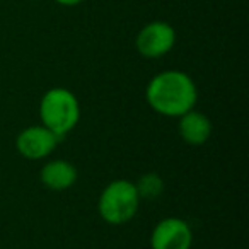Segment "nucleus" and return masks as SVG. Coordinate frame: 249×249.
I'll list each match as a JSON object with an SVG mask.
<instances>
[{
    "instance_id": "nucleus-1",
    "label": "nucleus",
    "mask_w": 249,
    "mask_h": 249,
    "mask_svg": "<svg viewBox=\"0 0 249 249\" xmlns=\"http://www.w3.org/2000/svg\"><path fill=\"white\" fill-rule=\"evenodd\" d=\"M145 99L156 113L169 118H179L195 109L198 89L195 80L181 70H164L147 84Z\"/></svg>"
},
{
    "instance_id": "nucleus-2",
    "label": "nucleus",
    "mask_w": 249,
    "mask_h": 249,
    "mask_svg": "<svg viewBox=\"0 0 249 249\" xmlns=\"http://www.w3.org/2000/svg\"><path fill=\"white\" fill-rule=\"evenodd\" d=\"M41 124L63 139L77 126L80 120V104L77 96L65 87H52L39 101Z\"/></svg>"
},
{
    "instance_id": "nucleus-3",
    "label": "nucleus",
    "mask_w": 249,
    "mask_h": 249,
    "mask_svg": "<svg viewBox=\"0 0 249 249\" xmlns=\"http://www.w3.org/2000/svg\"><path fill=\"white\" fill-rule=\"evenodd\" d=\"M140 196L133 181L114 179L104 186L97 200V212L101 218L109 225L128 224L137 215Z\"/></svg>"
},
{
    "instance_id": "nucleus-4",
    "label": "nucleus",
    "mask_w": 249,
    "mask_h": 249,
    "mask_svg": "<svg viewBox=\"0 0 249 249\" xmlns=\"http://www.w3.org/2000/svg\"><path fill=\"white\" fill-rule=\"evenodd\" d=\"M176 45V31L169 22L154 21L145 24L135 38V48L145 58H160Z\"/></svg>"
},
{
    "instance_id": "nucleus-5",
    "label": "nucleus",
    "mask_w": 249,
    "mask_h": 249,
    "mask_svg": "<svg viewBox=\"0 0 249 249\" xmlns=\"http://www.w3.org/2000/svg\"><path fill=\"white\" fill-rule=\"evenodd\" d=\"M193 231L179 217H167L157 222L150 234V249H191Z\"/></svg>"
},
{
    "instance_id": "nucleus-6",
    "label": "nucleus",
    "mask_w": 249,
    "mask_h": 249,
    "mask_svg": "<svg viewBox=\"0 0 249 249\" xmlns=\"http://www.w3.org/2000/svg\"><path fill=\"white\" fill-rule=\"evenodd\" d=\"M60 137H56L52 130L43 124H33L24 128L16 139L18 152L28 160H43L53 154L60 143Z\"/></svg>"
},
{
    "instance_id": "nucleus-7",
    "label": "nucleus",
    "mask_w": 249,
    "mask_h": 249,
    "mask_svg": "<svg viewBox=\"0 0 249 249\" xmlns=\"http://www.w3.org/2000/svg\"><path fill=\"white\" fill-rule=\"evenodd\" d=\"M77 167L65 159L48 160L39 171V179L43 186L52 191H65L77 183Z\"/></svg>"
},
{
    "instance_id": "nucleus-8",
    "label": "nucleus",
    "mask_w": 249,
    "mask_h": 249,
    "mask_svg": "<svg viewBox=\"0 0 249 249\" xmlns=\"http://www.w3.org/2000/svg\"><path fill=\"white\" fill-rule=\"evenodd\" d=\"M178 130L179 135L188 145H203L208 142L212 135V121L208 116H205L201 111L191 109L179 116V123H178Z\"/></svg>"
},
{
    "instance_id": "nucleus-9",
    "label": "nucleus",
    "mask_w": 249,
    "mask_h": 249,
    "mask_svg": "<svg viewBox=\"0 0 249 249\" xmlns=\"http://www.w3.org/2000/svg\"><path fill=\"white\" fill-rule=\"evenodd\" d=\"M140 200H156L164 193V179L157 173H145L135 181Z\"/></svg>"
},
{
    "instance_id": "nucleus-10",
    "label": "nucleus",
    "mask_w": 249,
    "mask_h": 249,
    "mask_svg": "<svg viewBox=\"0 0 249 249\" xmlns=\"http://www.w3.org/2000/svg\"><path fill=\"white\" fill-rule=\"evenodd\" d=\"M53 2L63 5V7H73V5H79L80 2H84V0H53Z\"/></svg>"
}]
</instances>
